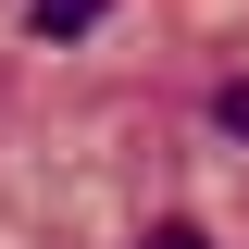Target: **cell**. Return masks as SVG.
I'll return each mask as SVG.
<instances>
[{
  "mask_svg": "<svg viewBox=\"0 0 249 249\" xmlns=\"http://www.w3.org/2000/svg\"><path fill=\"white\" fill-rule=\"evenodd\" d=\"M212 124H224V137H249V75H237V88H212Z\"/></svg>",
  "mask_w": 249,
  "mask_h": 249,
  "instance_id": "cell-2",
  "label": "cell"
},
{
  "mask_svg": "<svg viewBox=\"0 0 249 249\" xmlns=\"http://www.w3.org/2000/svg\"><path fill=\"white\" fill-rule=\"evenodd\" d=\"M150 249H212V237H199V224H150Z\"/></svg>",
  "mask_w": 249,
  "mask_h": 249,
  "instance_id": "cell-3",
  "label": "cell"
},
{
  "mask_svg": "<svg viewBox=\"0 0 249 249\" xmlns=\"http://www.w3.org/2000/svg\"><path fill=\"white\" fill-rule=\"evenodd\" d=\"M25 13H37V37H88L112 0H25Z\"/></svg>",
  "mask_w": 249,
  "mask_h": 249,
  "instance_id": "cell-1",
  "label": "cell"
}]
</instances>
